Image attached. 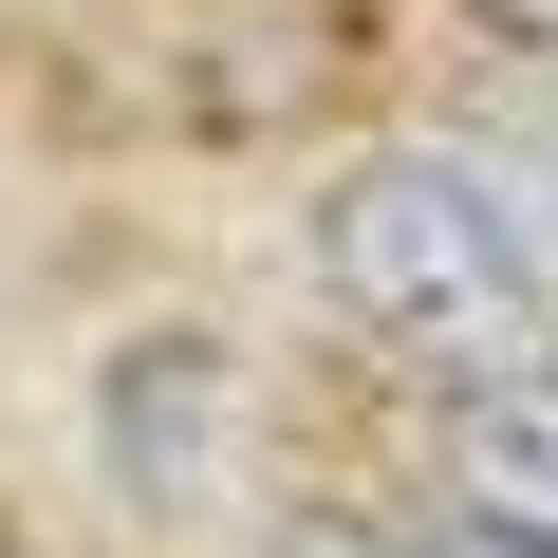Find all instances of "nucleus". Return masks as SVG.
Here are the masks:
<instances>
[{"label":"nucleus","mask_w":558,"mask_h":558,"mask_svg":"<svg viewBox=\"0 0 558 558\" xmlns=\"http://www.w3.org/2000/svg\"><path fill=\"white\" fill-rule=\"evenodd\" d=\"M317 299L373 354H410V373H484V354L558 336V299H539L484 149H354L317 186Z\"/></svg>","instance_id":"obj_1"},{"label":"nucleus","mask_w":558,"mask_h":558,"mask_svg":"<svg viewBox=\"0 0 558 558\" xmlns=\"http://www.w3.org/2000/svg\"><path fill=\"white\" fill-rule=\"evenodd\" d=\"M428 484H447V539H484V558H558V354H539V336L484 354V373L447 391Z\"/></svg>","instance_id":"obj_2"},{"label":"nucleus","mask_w":558,"mask_h":558,"mask_svg":"<svg viewBox=\"0 0 558 558\" xmlns=\"http://www.w3.org/2000/svg\"><path fill=\"white\" fill-rule=\"evenodd\" d=\"M484 186H502V223H521V260H539V299H558V112H539V131H502V149H484Z\"/></svg>","instance_id":"obj_3"},{"label":"nucleus","mask_w":558,"mask_h":558,"mask_svg":"<svg viewBox=\"0 0 558 558\" xmlns=\"http://www.w3.org/2000/svg\"><path fill=\"white\" fill-rule=\"evenodd\" d=\"M260 558H410V539H373V521H279Z\"/></svg>","instance_id":"obj_4"},{"label":"nucleus","mask_w":558,"mask_h":558,"mask_svg":"<svg viewBox=\"0 0 558 558\" xmlns=\"http://www.w3.org/2000/svg\"><path fill=\"white\" fill-rule=\"evenodd\" d=\"M539 354H558V336H539Z\"/></svg>","instance_id":"obj_5"}]
</instances>
